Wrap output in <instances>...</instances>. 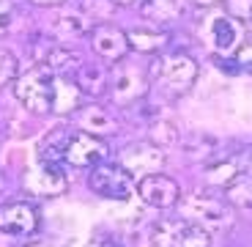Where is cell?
<instances>
[{"mask_svg": "<svg viewBox=\"0 0 252 247\" xmlns=\"http://www.w3.org/2000/svg\"><path fill=\"white\" fill-rule=\"evenodd\" d=\"M14 22V3L11 0H0V36L11 28Z\"/></svg>", "mask_w": 252, "mask_h": 247, "instance_id": "obj_25", "label": "cell"}, {"mask_svg": "<svg viewBox=\"0 0 252 247\" xmlns=\"http://www.w3.org/2000/svg\"><path fill=\"white\" fill-rule=\"evenodd\" d=\"M74 82L82 94L101 96L110 88V71L99 64H80V69L74 71Z\"/></svg>", "mask_w": 252, "mask_h": 247, "instance_id": "obj_14", "label": "cell"}, {"mask_svg": "<svg viewBox=\"0 0 252 247\" xmlns=\"http://www.w3.org/2000/svg\"><path fill=\"white\" fill-rule=\"evenodd\" d=\"M58 28H61L66 36H80V33H85L91 28V22L82 14H66V17L58 19Z\"/></svg>", "mask_w": 252, "mask_h": 247, "instance_id": "obj_22", "label": "cell"}, {"mask_svg": "<svg viewBox=\"0 0 252 247\" xmlns=\"http://www.w3.org/2000/svg\"><path fill=\"white\" fill-rule=\"evenodd\" d=\"M227 17L239 19V22H252V0H225Z\"/></svg>", "mask_w": 252, "mask_h": 247, "instance_id": "obj_23", "label": "cell"}, {"mask_svg": "<svg viewBox=\"0 0 252 247\" xmlns=\"http://www.w3.org/2000/svg\"><path fill=\"white\" fill-rule=\"evenodd\" d=\"M80 64L82 58L74 50H66V47H50L44 52V58H41V66H47L55 77H74Z\"/></svg>", "mask_w": 252, "mask_h": 247, "instance_id": "obj_15", "label": "cell"}, {"mask_svg": "<svg viewBox=\"0 0 252 247\" xmlns=\"http://www.w3.org/2000/svg\"><path fill=\"white\" fill-rule=\"evenodd\" d=\"M91 47L104 61H124L129 52V38L115 25H96L91 31Z\"/></svg>", "mask_w": 252, "mask_h": 247, "instance_id": "obj_12", "label": "cell"}, {"mask_svg": "<svg viewBox=\"0 0 252 247\" xmlns=\"http://www.w3.org/2000/svg\"><path fill=\"white\" fill-rule=\"evenodd\" d=\"M126 38H129V50L137 52H159L170 41V36L164 31H129Z\"/></svg>", "mask_w": 252, "mask_h": 247, "instance_id": "obj_18", "label": "cell"}, {"mask_svg": "<svg viewBox=\"0 0 252 247\" xmlns=\"http://www.w3.org/2000/svg\"><path fill=\"white\" fill-rule=\"evenodd\" d=\"M195 6H214V3H225V0H192Z\"/></svg>", "mask_w": 252, "mask_h": 247, "instance_id": "obj_30", "label": "cell"}, {"mask_svg": "<svg viewBox=\"0 0 252 247\" xmlns=\"http://www.w3.org/2000/svg\"><path fill=\"white\" fill-rule=\"evenodd\" d=\"M66 187H69V178L63 171V162H38L25 176V190L38 198L61 195L66 192Z\"/></svg>", "mask_w": 252, "mask_h": 247, "instance_id": "obj_9", "label": "cell"}, {"mask_svg": "<svg viewBox=\"0 0 252 247\" xmlns=\"http://www.w3.org/2000/svg\"><path fill=\"white\" fill-rule=\"evenodd\" d=\"M19 77V64L17 55L8 50H0V85H8Z\"/></svg>", "mask_w": 252, "mask_h": 247, "instance_id": "obj_21", "label": "cell"}, {"mask_svg": "<svg viewBox=\"0 0 252 247\" xmlns=\"http://www.w3.org/2000/svg\"><path fill=\"white\" fill-rule=\"evenodd\" d=\"M236 64H239L241 69H250V71H252V41L241 44L239 55H236Z\"/></svg>", "mask_w": 252, "mask_h": 247, "instance_id": "obj_26", "label": "cell"}, {"mask_svg": "<svg viewBox=\"0 0 252 247\" xmlns=\"http://www.w3.org/2000/svg\"><path fill=\"white\" fill-rule=\"evenodd\" d=\"M55 82L58 77L47 66H33L14 80V96L33 113H52L55 110Z\"/></svg>", "mask_w": 252, "mask_h": 247, "instance_id": "obj_2", "label": "cell"}, {"mask_svg": "<svg viewBox=\"0 0 252 247\" xmlns=\"http://www.w3.org/2000/svg\"><path fill=\"white\" fill-rule=\"evenodd\" d=\"M151 138H154V143L162 148V146H167V143H176L178 132H176V127H170V124H157L154 132H151Z\"/></svg>", "mask_w": 252, "mask_h": 247, "instance_id": "obj_24", "label": "cell"}, {"mask_svg": "<svg viewBox=\"0 0 252 247\" xmlns=\"http://www.w3.org/2000/svg\"><path fill=\"white\" fill-rule=\"evenodd\" d=\"M110 3H113V6H140V3H143V0H110Z\"/></svg>", "mask_w": 252, "mask_h": 247, "instance_id": "obj_28", "label": "cell"}, {"mask_svg": "<svg viewBox=\"0 0 252 247\" xmlns=\"http://www.w3.org/2000/svg\"><path fill=\"white\" fill-rule=\"evenodd\" d=\"M71 135H66L63 129H55L50 138L41 143L38 154H41V162H63V154H66V143H69Z\"/></svg>", "mask_w": 252, "mask_h": 247, "instance_id": "obj_20", "label": "cell"}, {"mask_svg": "<svg viewBox=\"0 0 252 247\" xmlns=\"http://www.w3.org/2000/svg\"><path fill=\"white\" fill-rule=\"evenodd\" d=\"M88 187L99 198L107 201H126L134 190V176L126 168H121L118 162H99L91 168L88 173Z\"/></svg>", "mask_w": 252, "mask_h": 247, "instance_id": "obj_4", "label": "cell"}, {"mask_svg": "<svg viewBox=\"0 0 252 247\" xmlns=\"http://www.w3.org/2000/svg\"><path fill=\"white\" fill-rule=\"evenodd\" d=\"M208 36H211L214 50L220 52H233L239 44V28H236L233 17H214L208 25Z\"/></svg>", "mask_w": 252, "mask_h": 247, "instance_id": "obj_16", "label": "cell"}, {"mask_svg": "<svg viewBox=\"0 0 252 247\" xmlns=\"http://www.w3.org/2000/svg\"><path fill=\"white\" fill-rule=\"evenodd\" d=\"M137 195L145 206L154 209H173L181 201V187L164 173H151L137 181Z\"/></svg>", "mask_w": 252, "mask_h": 247, "instance_id": "obj_8", "label": "cell"}, {"mask_svg": "<svg viewBox=\"0 0 252 247\" xmlns=\"http://www.w3.org/2000/svg\"><path fill=\"white\" fill-rule=\"evenodd\" d=\"M88 247H121V242L115 236H96Z\"/></svg>", "mask_w": 252, "mask_h": 247, "instance_id": "obj_27", "label": "cell"}, {"mask_svg": "<svg viewBox=\"0 0 252 247\" xmlns=\"http://www.w3.org/2000/svg\"><path fill=\"white\" fill-rule=\"evenodd\" d=\"M77 124H80L82 132H91V135H96V138L113 135L115 129H118V121H115L104 107H99V105H85V107H80Z\"/></svg>", "mask_w": 252, "mask_h": 247, "instance_id": "obj_13", "label": "cell"}, {"mask_svg": "<svg viewBox=\"0 0 252 247\" xmlns=\"http://www.w3.org/2000/svg\"><path fill=\"white\" fill-rule=\"evenodd\" d=\"M151 247H211V234L192 220H162L151 231Z\"/></svg>", "mask_w": 252, "mask_h": 247, "instance_id": "obj_3", "label": "cell"}, {"mask_svg": "<svg viewBox=\"0 0 252 247\" xmlns=\"http://www.w3.org/2000/svg\"><path fill=\"white\" fill-rule=\"evenodd\" d=\"M38 228V212L31 203H6L0 206V231L8 236H31Z\"/></svg>", "mask_w": 252, "mask_h": 247, "instance_id": "obj_11", "label": "cell"}, {"mask_svg": "<svg viewBox=\"0 0 252 247\" xmlns=\"http://www.w3.org/2000/svg\"><path fill=\"white\" fill-rule=\"evenodd\" d=\"M140 11H143L145 19H151L157 25H167V22H176L181 17L184 6L181 0H143Z\"/></svg>", "mask_w": 252, "mask_h": 247, "instance_id": "obj_17", "label": "cell"}, {"mask_svg": "<svg viewBox=\"0 0 252 247\" xmlns=\"http://www.w3.org/2000/svg\"><path fill=\"white\" fill-rule=\"evenodd\" d=\"M31 3H36V6H61L66 0H31Z\"/></svg>", "mask_w": 252, "mask_h": 247, "instance_id": "obj_29", "label": "cell"}, {"mask_svg": "<svg viewBox=\"0 0 252 247\" xmlns=\"http://www.w3.org/2000/svg\"><path fill=\"white\" fill-rule=\"evenodd\" d=\"M115 69L110 71V94H113L115 105H134L145 96L148 91V71H143L140 66L126 64V61H115Z\"/></svg>", "mask_w": 252, "mask_h": 247, "instance_id": "obj_5", "label": "cell"}, {"mask_svg": "<svg viewBox=\"0 0 252 247\" xmlns=\"http://www.w3.org/2000/svg\"><path fill=\"white\" fill-rule=\"evenodd\" d=\"M197 80V64L187 52H167L159 55L148 69V82L167 96L187 94Z\"/></svg>", "mask_w": 252, "mask_h": 247, "instance_id": "obj_1", "label": "cell"}, {"mask_svg": "<svg viewBox=\"0 0 252 247\" xmlns=\"http://www.w3.org/2000/svg\"><path fill=\"white\" fill-rule=\"evenodd\" d=\"M225 198H227L230 206L252 209V176H250V173H241V176L225 190Z\"/></svg>", "mask_w": 252, "mask_h": 247, "instance_id": "obj_19", "label": "cell"}, {"mask_svg": "<svg viewBox=\"0 0 252 247\" xmlns=\"http://www.w3.org/2000/svg\"><path fill=\"white\" fill-rule=\"evenodd\" d=\"M181 203V212L187 220L192 222H200L203 228L206 225H227L233 220V212H230V203L227 198H214V195H203V192H195V195L184 198Z\"/></svg>", "mask_w": 252, "mask_h": 247, "instance_id": "obj_6", "label": "cell"}, {"mask_svg": "<svg viewBox=\"0 0 252 247\" xmlns=\"http://www.w3.org/2000/svg\"><path fill=\"white\" fill-rule=\"evenodd\" d=\"M118 165L126 168L132 176H151V173H159L164 165V154L157 143H132L126 146L118 157Z\"/></svg>", "mask_w": 252, "mask_h": 247, "instance_id": "obj_10", "label": "cell"}, {"mask_svg": "<svg viewBox=\"0 0 252 247\" xmlns=\"http://www.w3.org/2000/svg\"><path fill=\"white\" fill-rule=\"evenodd\" d=\"M110 154L107 143L91 132H74L66 143V154L63 162H69L71 168H94V165L104 162Z\"/></svg>", "mask_w": 252, "mask_h": 247, "instance_id": "obj_7", "label": "cell"}]
</instances>
